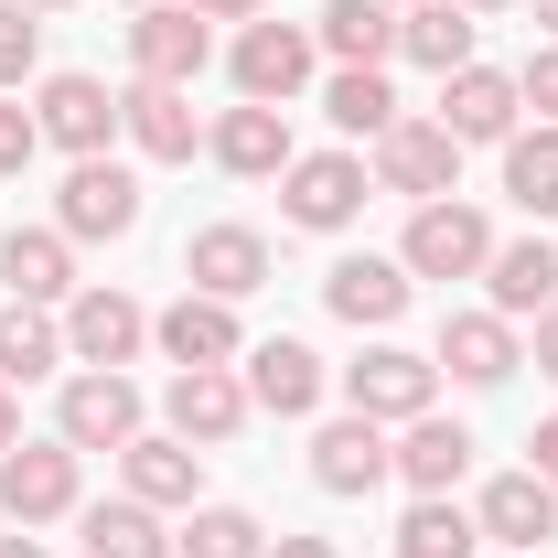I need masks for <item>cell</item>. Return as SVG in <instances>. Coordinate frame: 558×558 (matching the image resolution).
Returning a JSON list of instances; mask_svg holds the SVG:
<instances>
[{
    "mask_svg": "<svg viewBox=\"0 0 558 558\" xmlns=\"http://www.w3.org/2000/svg\"><path fill=\"white\" fill-rule=\"evenodd\" d=\"M54 440H65V451H130V440H140L130 365H86V376H65V398H54Z\"/></svg>",
    "mask_w": 558,
    "mask_h": 558,
    "instance_id": "obj_1",
    "label": "cell"
},
{
    "mask_svg": "<svg viewBox=\"0 0 558 558\" xmlns=\"http://www.w3.org/2000/svg\"><path fill=\"white\" fill-rule=\"evenodd\" d=\"M279 215H290L301 236H344L354 215H365V161H354V150H301V161L279 172Z\"/></svg>",
    "mask_w": 558,
    "mask_h": 558,
    "instance_id": "obj_2",
    "label": "cell"
},
{
    "mask_svg": "<svg viewBox=\"0 0 558 558\" xmlns=\"http://www.w3.org/2000/svg\"><path fill=\"white\" fill-rule=\"evenodd\" d=\"M161 418H172V440L215 451V440H236V429L258 418V398H247V376H236V365H172V387H161Z\"/></svg>",
    "mask_w": 558,
    "mask_h": 558,
    "instance_id": "obj_3",
    "label": "cell"
},
{
    "mask_svg": "<svg viewBox=\"0 0 558 558\" xmlns=\"http://www.w3.org/2000/svg\"><path fill=\"white\" fill-rule=\"evenodd\" d=\"M344 398H354V418L409 429V418H429V398H440V365L409 354V344H365V354L344 365Z\"/></svg>",
    "mask_w": 558,
    "mask_h": 558,
    "instance_id": "obj_4",
    "label": "cell"
},
{
    "mask_svg": "<svg viewBox=\"0 0 558 558\" xmlns=\"http://www.w3.org/2000/svg\"><path fill=\"white\" fill-rule=\"evenodd\" d=\"M484 258H494V226L462 205V194H440V205L409 215V247H398L409 279H484Z\"/></svg>",
    "mask_w": 558,
    "mask_h": 558,
    "instance_id": "obj_5",
    "label": "cell"
},
{
    "mask_svg": "<svg viewBox=\"0 0 558 558\" xmlns=\"http://www.w3.org/2000/svg\"><path fill=\"white\" fill-rule=\"evenodd\" d=\"M312 54H323V44H312L301 22H269V11H258L226 65H236V97H247V108H290V97L312 86Z\"/></svg>",
    "mask_w": 558,
    "mask_h": 558,
    "instance_id": "obj_6",
    "label": "cell"
},
{
    "mask_svg": "<svg viewBox=\"0 0 558 558\" xmlns=\"http://www.w3.org/2000/svg\"><path fill=\"white\" fill-rule=\"evenodd\" d=\"M75 462H86V451H65V440H11V451H0V515H11V526L75 515Z\"/></svg>",
    "mask_w": 558,
    "mask_h": 558,
    "instance_id": "obj_7",
    "label": "cell"
},
{
    "mask_svg": "<svg viewBox=\"0 0 558 558\" xmlns=\"http://www.w3.org/2000/svg\"><path fill=\"white\" fill-rule=\"evenodd\" d=\"M130 65L150 75V86H194V75L215 65L205 11H194V0H150V11L130 22Z\"/></svg>",
    "mask_w": 558,
    "mask_h": 558,
    "instance_id": "obj_8",
    "label": "cell"
},
{
    "mask_svg": "<svg viewBox=\"0 0 558 558\" xmlns=\"http://www.w3.org/2000/svg\"><path fill=\"white\" fill-rule=\"evenodd\" d=\"M376 183H387V194H418V205H440V194L462 183V140L440 130V119H398V130L376 140Z\"/></svg>",
    "mask_w": 558,
    "mask_h": 558,
    "instance_id": "obj_9",
    "label": "cell"
},
{
    "mask_svg": "<svg viewBox=\"0 0 558 558\" xmlns=\"http://www.w3.org/2000/svg\"><path fill=\"white\" fill-rule=\"evenodd\" d=\"M183 290H205V301L269 290V236H258V226H194V236H183Z\"/></svg>",
    "mask_w": 558,
    "mask_h": 558,
    "instance_id": "obj_10",
    "label": "cell"
},
{
    "mask_svg": "<svg viewBox=\"0 0 558 558\" xmlns=\"http://www.w3.org/2000/svg\"><path fill=\"white\" fill-rule=\"evenodd\" d=\"M54 226H65V236H130V226H140V172L108 161V150L75 161L65 194H54Z\"/></svg>",
    "mask_w": 558,
    "mask_h": 558,
    "instance_id": "obj_11",
    "label": "cell"
},
{
    "mask_svg": "<svg viewBox=\"0 0 558 558\" xmlns=\"http://www.w3.org/2000/svg\"><path fill=\"white\" fill-rule=\"evenodd\" d=\"M398 473V440H387V418H323V440H312V484L323 494H376Z\"/></svg>",
    "mask_w": 558,
    "mask_h": 558,
    "instance_id": "obj_12",
    "label": "cell"
},
{
    "mask_svg": "<svg viewBox=\"0 0 558 558\" xmlns=\"http://www.w3.org/2000/svg\"><path fill=\"white\" fill-rule=\"evenodd\" d=\"M33 130L75 150V161H97L108 140H119V97L97 86V75H44V97H33Z\"/></svg>",
    "mask_w": 558,
    "mask_h": 558,
    "instance_id": "obj_13",
    "label": "cell"
},
{
    "mask_svg": "<svg viewBox=\"0 0 558 558\" xmlns=\"http://www.w3.org/2000/svg\"><path fill=\"white\" fill-rule=\"evenodd\" d=\"M473 526H484L494 548H515V558H537L558 537V484L548 473H494L484 505H473Z\"/></svg>",
    "mask_w": 558,
    "mask_h": 558,
    "instance_id": "obj_14",
    "label": "cell"
},
{
    "mask_svg": "<svg viewBox=\"0 0 558 558\" xmlns=\"http://www.w3.org/2000/svg\"><path fill=\"white\" fill-rule=\"evenodd\" d=\"M429 365H440L451 387H505V376L526 365V344H515V323H505V312H451Z\"/></svg>",
    "mask_w": 558,
    "mask_h": 558,
    "instance_id": "obj_15",
    "label": "cell"
},
{
    "mask_svg": "<svg viewBox=\"0 0 558 558\" xmlns=\"http://www.w3.org/2000/svg\"><path fill=\"white\" fill-rule=\"evenodd\" d=\"M515 119H526V97H515V75L505 65H462V75H440V130L462 140H515Z\"/></svg>",
    "mask_w": 558,
    "mask_h": 558,
    "instance_id": "obj_16",
    "label": "cell"
},
{
    "mask_svg": "<svg viewBox=\"0 0 558 558\" xmlns=\"http://www.w3.org/2000/svg\"><path fill=\"white\" fill-rule=\"evenodd\" d=\"M140 344H150V312L130 290H75L65 301V354L75 365H130Z\"/></svg>",
    "mask_w": 558,
    "mask_h": 558,
    "instance_id": "obj_17",
    "label": "cell"
},
{
    "mask_svg": "<svg viewBox=\"0 0 558 558\" xmlns=\"http://www.w3.org/2000/svg\"><path fill=\"white\" fill-rule=\"evenodd\" d=\"M119 473H130V494L150 505V515H194V494H205V451L172 440V429H161V440L140 429L130 451H119Z\"/></svg>",
    "mask_w": 558,
    "mask_h": 558,
    "instance_id": "obj_18",
    "label": "cell"
},
{
    "mask_svg": "<svg viewBox=\"0 0 558 558\" xmlns=\"http://www.w3.org/2000/svg\"><path fill=\"white\" fill-rule=\"evenodd\" d=\"M205 150L236 172V183H269V172H290V161H301V150H290V108H247V97L205 130Z\"/></svg>",
    "mask_w": 558,
    "mask_h": 558,
    "instance_id": "obj_19",
    "label": "cell"
},
{
    "mask_svg": "<svg viewBox=\"0 0 558 558\" xmlns=\"http://www.w3.org/2000/svg\"><path fill=\"white\" fill-rule=\"evenodd\" d=\"M323 387H333V376H323V354H312V344H290V333L247 344V398H258L269 418H312V409H323Z\"/></svg>",
    "mask_w": 558,
    "mask_h": 558,
    "instance_id": "obj_20",
    "label": "cell"
},
{
    "mask_svg": "<svg viewBox=\"0 0 558 558\" xmlns=\"http://www.w3.org/2000/svg\"><path fill=\"white\" fill-rule=\"evenodd\" d=\"M119 130L140 140V161H194V86H150V75H140V86H119Z\"/></svg>",
    "mask_w": 558,
    "mask_h": 558,
    "instance_id": "obj_21",
    "label": "cell"
},
{
    "mask_svg": "<svg viewBox=\"0 0 558 558\" xmlns=\"http://www.w3.org/2000/svg\"><path fill=\"white\" fill-rule=\"evenodd\" d=\"M0 290L11 301H75V236L65 226H11L0 236Z\"/></svg>",
    "mask_w": 558,
    "mask_h": 558,
    "instance_id": "obj_22",
    "label": "cell"
},
{
    "mask_svg": "<svg viewBox=\"0 0 558 558\" xmlns=\"http://www.w3.org/2000/svg\"><path fill=\"white\" fill-rule=\"evenodd\" d=\"M323 301L344 312L354 333H387V323L409 312V269H398V258H333V269H323Z\"/></svg>",
    "mask_w": 558,
    "mask_h": 558,
    "instance_id": "obj_23",
    "label": "cell"
},
{
    "mask_svg": "<svg viewBox=\"0 0 558 558\" xmlns=\"http://www.w3.org/2000/svg\"><path fill=\"white\" fill-rule=\"evenodd\" d=\"M150 344L172 354V365H236V301H205V290H183L161 323H150Z\"/></svg>",
    "mask_w": 558,
    "mask_h": 558,
    "instance_id": "obj_24",
    "label": "cell"
},
{
    "mask_svg": "<svg viewBox=\"0 0 558 558\" xmlns=\"http://www.w3.org/2000/svg\"><path fill=\"white\" fill-rule=\"evenodd\" d=\"M484 290H494L505 323H537V312L558 301V247L548 236H505V247L484 258Z\"/></svg>",
    "mask_w": 558,
    "mask_h": 558,
    "instance_id": "obj_25",
    "label": "cell"
},
{
    "mask_svg": "<svg viewBox=\"0 0 558 558\" xmlns=\"http://www.w3.org/2000/svg\"><path fill=\"white\" fill-rule=\"evenodd\" d=\"M473 33H484V22H473L462 0H409V11H398V54L429 65V75H462V65H473Z\"/></svg>",
    "mask_w": 558,
    "mask_h": 558,
    "instance_id": "obj_26",
    "label": "cell"
},
{
    "mask_svg": "<svg viewBox=\"0 0 558 558\" xmlns=\"http://www.w3.org/2000/svg\"><path fill=\"white\" fill-rule=\"evenodd\" d=\"M462 473H473V429H462V418H409V429H398V484H418V494H451L462 484Z\"/></svg>",
    "mask_w": 558,
    "mask_h": 558,
    "instance_id": "obj_27",
    "label": "cell"
},
{
    "mask_svg": "<svg viewBox=\"0 0 558 558\" xmlns=\"http://www.w3.org/2000/svg\"><path fill=\"white\" fill-rule=\"evenodd\" d=\"M75 537H86V558H172L161 515H150L140 494H108V505H75Z\"/></svg>",
    "mask_w": 558,
    "mask_h": 558,
    "instance_id": "obj_28",
    "label": "cell"
},
{
    "mask_svg": "<svg viewBox=\"0 0 558 558\" xmlns=\"http://www.w3.org/2000/svg\"><path fill=\"white\" fill-rule=\"evenodd\" d=\"M312 44H323L333 65H387V54H398V11H387V0H323Z\"/></svg>",
    "mask_w": 558,
    "mask_h": 558,
    "instance_id": "obj_29",
    "label": "cell"
},
{
    "mask_svg": "<svg viewBox=\"0 0 558 558\" xmlns=\"http://www.w3.org/2000/svg\"><path fill=\"white\" fill-rule=\"evenodd\" d=\"M65 365V323H44V301H0V387H33Z\"/></svg>",
    "mask_w": 558,
    "mask_h": 558,
    "instance_id": "obj_30",
    "label": "cell"
},
{
    "mask_svg": "<svg viewBox=\"0 0 558 558\" xmlns=\"http://www.w3.org/2000/svg\"><path fill=\"white\" fill-rule=\"evenodd\" d=\"M323 119H333L344 140H387V130H398V86H387L376 65H333V86H323Z\"/></svg>",
    "mask_w": 558,
    "mask_h": 558,
    "instance_id": "obj_31",
    "label": "cell"
},
{
    "mask_svg": "<svg viewBox=\"0 0 558 558\" xmlns=\"http://www.w3.org/2000/svg\"><path fill=\"white\" fill-rule=\"evenodd\" d=\"M505 205L558 215V119H537V130L505 140Z\"/></svg>",
    "mask_w": 558,
    "mask_h": 558,
    "instance_id": "obj_32",
    "label": "cell"
},
{
    "mask_svg": "<svg viewBox=\"0 0 558 558\" xmlns=\"http://www.w3.org/2000/svg\"><path fill=\"white\" fill-rule=\"evenodd\" d=\"M473 548H484V526L451 494H418L409 515H398V558H473Z\"/></svg>",
    "mask_w": 558,
    "mask_h": 558,
    "instance_id": "obj_33",
    "label": "cell"
},
{
    "mask_svg": "<svg viewBox=\"0 0 558 558\" xmlns=\"http://www.w3.org/2000/svg\"><path fill=\"white\" fill-rule=\"evenodd\" d=\"M172 558H269V526L247 505H194L183 537H172Z\"/></svg>",
    "mask_w": 558,
    "mask_h": 558,
    "instance_id": "obj_34",
    "label": "cell"
},
{
    "mask_svg": "<svg viewBox=\"0 0 558 558\" xmlns=\"http://www.w3.org/2000/svg\"><path fill=\"white\" fill-rule=\"evenodd\" d=\"M33 54H44V22H33L22 0H0V97H11V86L33 75Z\"/></svg>",
    "mask_w": 558,
    "mask_h": 558,
    "instance_id": "obj_35",
    "label": "cell"
},
{
    "mask_svg": "<svg viewBox=\"0 0 558 558\" xmlns=\"http://www.w3.org/2000/svg\"><path fill=\"white\" fill-rule=\"evenodd\" d=\"M33 150H44L33 108H22V97H0V183H11V172H33Z\"/></svg>",
    "mask_w": 558,
    "mask_h": 558,
    "instance_id": "obj_36",
    "label": "cell"
},
{
    "mask_svg": "<svg viewBox=\"0 0 558 558\" xmlns=\"http://www.w3.org/2000/svg\"><path fill=\"white\" fill-rule=\"evenodd\" d=\"M515 97H526L537 119H558V44H537V54L515 65Z\"/></svg>",
    "mask_w": 558,
    "mask_h": 558,
    "instance_id": "obj_37",
    "label": "cell"
},
{
    "mask_svg": "<svg viewBox=\"0 0 558 558\" xmlns=\"http://www.w3.org/2000/svg\"><path fill=\"white\" fill-rule=\"evenodd\" d=\"M526 473H548V484H558V409L526 429Z\"/></svg>",
    "mask_w": 558,
    "mask_h": 558,
    "instance_id": "obj_38",
    "label": "cell"
},
{
    "mask_svg": "<svg viewBox=\"0 0 558 558\" xmlns=\"http://www.w3.org/2000/svg\"><path fill=\"white\" fill-rule=\"evenodd\" d=\"M537 376H548V387H558V301H548V312H537Z\"/></svg>",
    "mask_w": 558,
    "mask_h": 558,
    "instance_id": "obj_39",
    "label": "cell"
},
{
    "mask_svg": "<svg viewBox=\"0 0 558 558\" xmlns=\"http://www.w3.org/2000/svg\"><path fill=\"white\" fill-rule=\"evenodd\" d=\"M194 11H205V22H258L269 0H194Z\"/></svg>",
    "mask_w": 558,
    "mask_h": 558,
    "instance_id": "obj_40",
    "label": "cell"
},
{
    "mask_svg": "<svg viewBox=\"0 0 558 558\" xmlns=\"http://www.w3.org/2000/svg\"><path fill=\"white\" fill-rule=\"evenodd\" d=\"M269 558H333V537H269Z\"/></svg>",
    "mask_w": 558,
    "mask_h": 558,
    "instance_id": "obj_41",
    "label": "cell"
},
{
    "mask_svg": "<svg viewBox=\"0 0 558 558\" xmlns=\"http://www.w3.org/2000/svg\"><path fill=\"white\" fill-rule=\"evenodd\" d=\"M11 440H22V409H11V387H0V451H11Z\"/></svg>",
    "mask_w": 558,
    "mask_h": 558,
    "instance_id": "obj_42",
    "label": "cell"
},
{
    "mask_svg": "<svg viewBox=\"0 0 558 558\" xmlns=\"http://www.w3.org/2000/svg\"><path fill=\"white\" fill-rule=\"evenodd\" d=\"M0 558H44V537H33V526H22V537H0Z\"/></svg>",
    "mask_w": 558,
    "mask_h": 558,
    "instance_id": "obj_43",
    "label": "cell"
},
{
    "mask_svg": "<svg viewBox=\"0 0 558 558\" xmlns=\"http://www.w3.org/2000/svg\"><path fill=\"white\" fill-rule=\"evenodd\" d=\"M462 11H473V22H484V11H505V0H462Z\"/></svg>",
    "mask_w": 558,
    "mask_h": 558,
    "instance_id": "obj_44",
    "label": "cell"
},
{
    "mask_svg": "<svg viewBox=\"0 0 558 558\" xmlns=\"http://www.w3.org/2000/svg\"><path fill=\"white\" fill-rule=\"evenodd\" d=\"M537 22H548V33H558V0H537Z\"/></svg>",
    "mask_w": 558,
    "mask_h": 558,
    "instance_id": "obj_45",
    "label": "cell"
},
{
    "mask_svg": "<svg viewBox=\"0 0 558 558\" xmlns=\"http://www.w3.org/2000/svg\"><path fill=\"white\" fill-rule=\"evenodd\" d=\"M22 11H65V0H22Z\"/></svg>",
    "mask_w": 558,
    "mask_h": 558,
    "instance_id": "obj_46",
    "label": "cell"
},
{
    "mask_svg": "<svg viewBox=\"0 0 558 558\" xmlns=\"http://www.w3.org/2000/svg\"><path fill=\"white\" fill-rule=\"evenodd\" d=\"M387 11H409V0H387Z\"/></svg>",
    "mask_w": 558,
    "mask_h": 558,
    "instance_id": "obj_47",
    "label": "cell"
},
{
    "mask_svg": "<svg viewBox=\"0 0 558 558\" xmlns=\"http://www.w3.org/2000/svg\"><path fill=\"white\" fill-rule=\"evenodd\" d=\"M130 11H150V0H130Z\"/></svg>",
    "mask_w": 558,
    "mask_h": 558,
    "instance_id": "obj_48",
    "label": "cell"
},
{
    "mask_svg": "<svg viewBox=\"0 0 558 558\" xmlns=\"http://www.w3.org/2000/svg\"><path fill=\"white\" fill-rule=\"evenodd\" d=\"M505 558H515V548H505Z\"/></svg>",
    "mask_w": 558,
    "mask_h": 558,
    "instance_id": "obj_49",
    "label": "cell"
}]
</instances>
